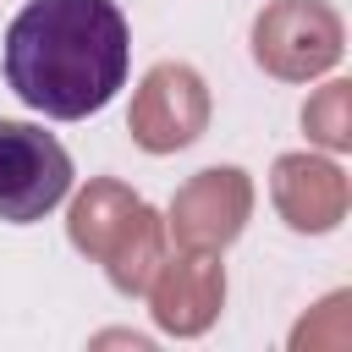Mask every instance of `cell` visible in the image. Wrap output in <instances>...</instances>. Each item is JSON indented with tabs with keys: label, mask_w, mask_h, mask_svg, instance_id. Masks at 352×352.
<instances>
[{
	"label": "cell",
	"mask_w": 352,
	"mask_h": 352,
	"mask_svg": "<svg viewBox=\"0 0 352 352\" xmlns=\"http://www.w3.org/2000/svg\"><path fill=\"white\" fill-rule=\"evenodd\" d=\"M72 192V154L33 121H0V220L33 226Z\"/></svg>",
	"instance_id": "obj_2"
},
{
	"label": "cell",
	"mask_w": 352,
	"mask_h": 352,
	"mask_svg": "<svg viewBox=\"0 0 352 352\" xmlns=\"http://www.w3.org/2000/svg\"><path fill=\"white\" fill-rule=\"evenodd\" d=\"M6 88L50 116H99L132 72V33L116 0H28L6 28Z\"/></svg>",
	"instance_id": "obj_1"
}]
</instances>
